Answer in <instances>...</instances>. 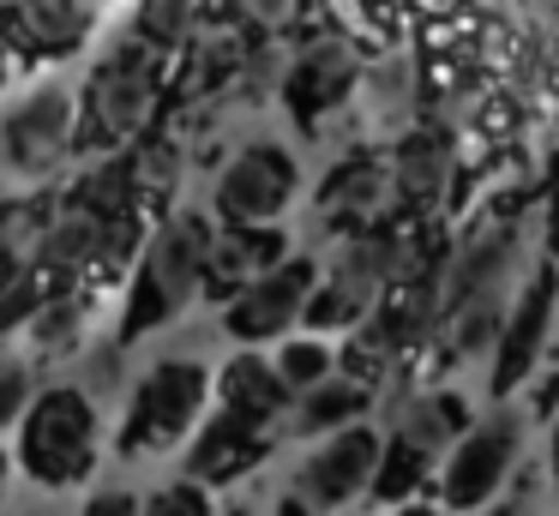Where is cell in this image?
Instances as JSON below:
<instances>
[{"label":"cell","mask_w":559,"mask_h":516,"mask_svg":"<svg viewBox=\"0 0 559 516\" xmlns=\"http://www.w3.org/2000/svg\"><path fill=\"white\" fill-rule=\"evenodd\" d=\"M367 408H373V384H361V379H349V372H331V379H319L313 391H301L295 396V408H289V439H325V432H337V427H355V420H367Z\"/></svg>","instance_id":"22"},{"label":"cell","mask_w":559,"mask_h":516,"mask_svg":"<svg viewBox=\"0 0 559 516\" xmlns=\"http://www.w3.org/2000/svg\"><path fill=\"white\" fill-rule=\"evenodd\" d=\"M271 516H319V511H313V504H307L295 487H283V492H277V504H271Z\"/></svg>","instance_id":"33"},{"label":"cell","mask_w":559,"mask_h":516,"mask_svg":"<svg viewBox=\"0 0 559 516\" xmlns=\"http://www.w3.org/2000/svg\"><path fill=\"white\" fill-rule=\"evenodd\" d=\"M13 475H19V456L7 451V444H0V499H7V492H13Z\"/></svg>","instance_id":"36"},{"label":"cell","mask_w":559,"mask_h":516,"mask_svg":"<svg viewBox=\"0 0 559 516\" xmlns=\"http://www.w3.org/2000/svg\"><path fill=\"white\" fill-rule=\"evenodd\" d=\"M379 456H385V432L367 427V420H355V427H337V432H325V439L307 444V456L295 463L289 487L301 492L319 516L355 511L361 499H373Z\"/></svg>","instance_id":"9"},{"label":"cell","mask_w":559,"mask_h":516,"mask_svg":"<svg viewBox=\"0 0 559 516\" xmlns=\"http://www.w3.org/2000/svg\"><path fill=\"white\" fill-rule=\"evenodd\" d=\"M19 475L37 492H73L103 463V408L79 379H49L13 427Z\"/></svg>","instance_id":"2"},{"label":"cell","mask_w":559,"mask_h":516,"mask_svg":"<svg viewBox=\"0 0 559 516\" xmlns=\"http://www.w3.org/2000/svg\"><path fill=\"white\" fill-rule=\"evenodd\" d=\"M43 379H37V360L25 355V348H0V432H13L19 420H25V408L37 403Z\"/></svg>","instance_id":"27"},{"label":"cell","mask_w":559,"mask_h":516,"mask_svg":"<svg viewBox=\"0 0 559 516\" xmlns=\"http://www.w3.org/2000/svg\"><path fill=\"white\" fill-rule=\"evenodd\" d=\"M319 271H325V264H319L313 252H289L283 264H271L265 276H253V283L223 307V336H235L241 348H277L283 336H295L307 324Z\"/></svg>","instance_id":"8"},{"label":"cell","mask_w":559,"mask_h":516,"mask_svg":"<svg viewBox=\"0 0 559 516\" xmlns=\"http://www.w3.org/2000/svg\"><path fill=\"white\" fill-rule=\"evenodd\" d=\"M469 516H535V511H530V492H511V499H493V504H481V511H469Z\"/></svg>","instance_id":"32"},{"label":"cell","mask_w":559,"mask_h":516,"mask_svg":"<svg viewBox=\"0 0 559 516\" xmlns=\"http://www.w3.org/2000/svg\"><path fill=\"white\" fill-rule=\"evenodd\" d=\"M247 55L235 31H211L193 43V67H187V96H217L229 79H241Z\"/></svg>","instance_id":"25"},{"label":"cell","mask_w":559,"mask_h":516,"mask_svg":"<svg viewBox=\"0 0 559 516\" xmlns=\"http://www.w3.org/2000/svg\"><path fill=\"white\" fill-rule=\"evenodd\" d=\"M361 108H367V127L379 132H397L409 127V108H415V72L409 60H379V67L361 72Z\"/></svg>","instance_id":"23"},{"label":"cell","mask_w":559,"mask_h":516,"mask_svg":"<svg viewBox=\"0 0 559 516\" xmlns=\"http://www.w3.org/2000/svg\"><path fill=\"white\" fill-rule=\"evenodd\" d=\"M506 312H511V295H506V283H487V288H475V295H463L457 307H445L439 312V360H493V348H499V331H506Z\"/></svg>","instance_id":"21"},{"label":"cell","mask_w":559,"mask_h":516,"mask_svg":"<svg viewBox=\"0 0 559 516\" xmlns=\"http://www.w3.org/2000/svg\"><path fill=\"white\" fill-rule=\"evenodd\" d=\"M554 312H559V271L554 264H535V271L518 283V295H511L506 331H499L493 396H511V391H523V384L535 379L542 348H547V336H554Z\"/></svg>","instance_id":"11"},{"label":"cell","mask_w":559,"mask_h":516,"mask_svg":"<svg viewBox=\"0 0 559 516\" xmlns=\"http://www.w3.org/2000/svg\"><path fill=\"white\" fill-rule=\"evenodd\" d=\"M211 408H217V367H205L199 355H157L127 391L115 451L121 456L187 451V439L199 432V420Z\"/></svg>","instance_id":"4"},{"label":"cell","mask_w":559,"mask_h":516,"mask_svg":"<svg viewBox=\"0 0 559 516\" xmlns=\"http://www.w3.org/2000/svg\"><path fill=\"white\" fill-rule=\"evenodd\" d=\"M133 31H139V36H151L157 48L187 43V31H193V0H139Z\"/></svg>","instance_id":"29"},{"label":"cell","mask_w":559,"mask_h":516,"mask_svg":"<svg viewBox=\"0 0 559 516\" xmlns=\"http://www.w3.org/2000/svg\"><path fill=\"white\" fill-rule=\"evenodd\" d=\"M385 516H451V511L439 499H409V504H391Z\"/></svg>","instance_id":"34"},{"label":"cell","mask_w":559,"mask_h":516,"mask_svg":"<svg viewBox=\"0 0 559 516\" xmlns=\"http://www.w3.org/2000/svg\"><path fill=\"white\" fill-rule=\"evenodd\" d=\"M391 264H397V240L385 235H343L337 259L319 271L313 307H307V331H343L349 336L361 319H373V307L391 295Z\"/></svg>","instance_id":"7"},{"label":"cell","mask_w":559,"mask_h":516,"mask_svg":"<svg viewBox=\"0 0 559 516\" xmlns=\"http://www.w3.org/2000/svg\"><path fill=\"white\" fill-rule=\"evenodd\" d=\"M391 168H397V192H409V199H433L445 187V151L433 139H403Z\"/></svg>","instance_id":"26"},{"label":"cell","mask_w":559,"mask_h":516,"mask_svg":"<svg viewBox=\"0 0 559 516\" xmlns=\"http://www.w3.org/2000/svg\"><path fill=\"white\" fill-rule=\"evenodd\" d=\"M13 43H7V31H0V91H7V84H13Z\"/></svg>","instance_id":"37"},{"label":"cell","mask_w":559,"mask_h":516,"mask_svg":"<svg viewBox=\"0 0 559 516\" xmlns=\"http://www.w3.org/2000/svg\"><path fill=\"white\" fill-rule=\"evenodd\" d=\"M547 480L559 492V415H554V432H547Z\"/></svg>","instance_id":"35"},{"label":"cell","mask_w":559,"mask_h":516,"mask_svg":"<svg viewBox=\"0 0 559 516\" xmlns=\"http://www.w3.org/2000/svg\"><path fill=\"white\" fill-rule=\"evenodd\" d=\"M277 367H283V379L295 384V396L301 391H313L319 379H331V372H343V355H337V343H331L325 331H301V336H283L277 348Z\"/></svg>","instance_id":"24"},{"label":"cell","mask_w":559,"mask_h":516,"mask_svg":"<svg viewBox=\"0 0 559 516\" xmlns=\"http://www.w3.org/2000/svg\"><path fill=\"white\" fill-rule=\"evenodd\" d=\"M277 439H283V427H265V420L235 415V408L217 403L205 420H199L193 439H187L181 475L205 480V487H235V480H247L271 451H277Z\"/></svg>","instance_id":"12"},{"label":"cell","mask_w":559,"mask_h":516,"mask_svg":"<svg viewBox=\"0 0 559 516\" xmlns=\"http://www.w3.org/2000/svg\"><path fill=\"white\" fill-rule=\"evenodd\" d=\"M55 216H61V199L43 187H25L13 199H0V295H13V288L43 276Z\"/></svg>","instance_id":"15"},{"label":"cell","mask_w":559,"mask_h":516,"mask_svg":"<svg viewBox=\"0 0 559 516\" xmlns=\"http://www.w3.org/2000/svg\"><path fill=\"white\" fill-rule=\"evenodd\" d=\"M79 516H145V492H133V487H97Z\"/></svg>","instance_id":"30"},{"label":"cell","mask_w":559,"mask_h":516,"mask_svg":"<svg viewBox=\"0 0 559 516\" xmlns=\"http://www.w3.org/2000/svg\"><path fill=\"white\" fill-rule=\"evenodd\" d=\"M223 516H259L253 504H223Z\"/></svg>","instance_id":"38"},{"label":"cell","mask_w":559,"mask_h":516,"mask_svg":"<svg viewBox=\"0 0 559 516\" xmlns=\"http://www.w3.org/2000/svg\"><path fill=\"white\" fill-rule=\"evenodd\" d=\"M0 31L19 60H61L97 31V0H13L0 7Z\"/></svg>","instance_id":"16"},{"label":"cell","mask_w":559,"mask_h":516,"mask_svg":"<svg viewBox=\"0 0 559 516\" xmlns=\"http://www.w3.org/2000/svg\"><path fill=\"white\" fill-rule=\"evenodd\" d=\"M523 439H530V432H523V408L499 403L493 415H481L445 451V463H439V475H433V499L445 504L451 516H469V511H481V504L506 499L511 475H518V463H523Z\"/></svg>","instance_id":"6"},{"label":"cell","mask_w":559,"mask_h":516,"mask_svg":"<svg viewBox=\"0 0 559 516\" xmlns=\"http://www.w3.org/2000/svg\"><path fill=\"white\" fill-rule=\"evenodd\" d=\"M0 7H13V0H0Z\"/></svg>","instance_id":"39"},{"label":"cell","mask_w":559,"mask_h":516,"mask_svg":"<svg viewBox=\"0 0 559 516\" xmlns=\"http://www.w3.org/2000/svg\"><path fill=\"white\" fill-rule=\"evenodd\" d=\"M391 204H397V168L385 156H349L319 187V216L343 235H367Z\"/></svg>","instance_id":"17"},{"label":"cell","mask_w":559,"mask_h":516,"mask_svg":"<svg viewBox=\"0 0 559 516\" xmlns=\"http://www.w3.org/2000/svg\"><path fill=\"white\" fill-rule=\"evenodd\" d=\"M79 151V96L43 79L0 108V175L19 187H49Z\"/></svg>","instance_id":"5"},{"label":"cell","mask_w":559,"mask_h":516,"mask_svg":"<svg viewBox=\"0 0 559 516\" xmlns=\"http://www.w3.org/2000/svg\"><path fill=\"white\" fill-rule=\"evenodd\" d=\"M283 259H289V235L277 223H217L211 252H205V288L199 295L229 307L253 276H265Z\"/></svg>","instance_id":"14"},{"label":"cell","mask_w":559,"mask_h":516,"mask_svg":"<svg viewBox=\"0 0 559 516\" xmlns=\"http://www.w3.org/2000/svg\"><path fill=\"white\" fill-rule=\"evenodd\" d=\"M145 516H223V504H217V487H205L193 475H175L145 492Z\"/></svg>","instance_id":"28"},{"label":"cell","mask_w":559,"mask_h":516,"mask_svg":"<svg viewBox=\"0 0 559 516\" xmlns=\"http://www.w3.org/2000/svg\"><path fill=\"white\" fill-rule=\"evenodd\" d=\"M355 91H361V60H355V48L337 43V36L307 43L301 55L283 67V103H289V115L301 120L307 132H319L337 108H349Z\"/></svg>","instance_id":"13"},{"label":"cell","mask_w":559,"mask_h":516,"mask_svg":"<svg viewBox=\"0 0 559 516\" xmlns=\"http://www.w3.org/2000/svg\"><path fill=\"white\" fill-rule=\"evenodd\" d=\"M217 403L235 408V415L265 420V427H289L295 384L283 379L277 355H265V348H235L217 367Z\"/></svg>","instance_id":"19"},{"label":"cell","mask_w":559,"mask_h":516,"mask_svg":"<svg viewBox=\"0 0 559 516\" xmlns=\"http://www.w3.org/2000/svg\"><path fill=\"white\" fill-rule=\"evenodd\" d=\"M469 427H475L469 396L451 391V384H421V391L397 396L385 439H397V444H409V451H421V456H433V463H445V451H451V444H457Z\"/></svg>","instance_id":"18"},{"label":"cell","mask_w":559,"mask_h":516,"mask_svg":"<svg viewBox=\"0 0 559 516\" xmlns=\"http://www.w3.org/2000/svg\"><path fill=\"white\" fill-rule=\"evenodd\" d=\"M301 192V163L289 144L277 139H253L217 168V216L223 223H277Z\"/></svg>","instance_id":"10"},{"label":"cell","mask_w":559,"mask_h":516,"mask_svg":"<svg viewBox=\"0 0 559 516\" xmlns=\"http://www.w3.org/2000/svg\"><path fill=\"white\" fill-rule=\"evenodd\" d=\"M163 55L169 48H157L139 31H121L103 48L85 91H79V151L115 156V151H127V139L145 132V120L157 115V91H163Z\"/></svg>","instance_id":"3"},{"label":"cell","mask_w":559,"mask_h":516,"mask_svg":"<svg viewBox=\"0 0 559 516\" xmlns=\"http://www.w3.org/2000/svg\"><path fill=\"white\" fill-rule=\"evenodd\" d=\"M211 235H217V223L205 211H193V204H181L139 240L133 271H127V295H121V319H115V348L145 343L151 331L175 324L193 307V295L205 288Z\"/></svg>","instance_id":"1"},{"label":"cell","mask_w":559,"mask_h":516,"mask_svg":"<svg viewBox=\"0 0 559 516\" xmlns=\"http://www.w3.org/2000/svg\"><path fill=\"white\" fill-rule=\"evenodd\" d=\"M295 12H301V0H241V19L253 31H289Z\"/></svg>","instance_id":"31"},{"label":"cell","mask_w":559,"mask_h":516,"mask_svg":"<svg viewBox=\"0 0 559 516\" xmlns=\"http://www.w3.org/2000/svg\"><path fill=\"white\" fill-rule=\"evenodd\" d=\"M91 319H97V288L91 283L55 288V295L19 324V331H25V355L37 360V367H61V360H73L79 348L91 343Z\"/></svg>","instance_id":"20"}]
</instances>
